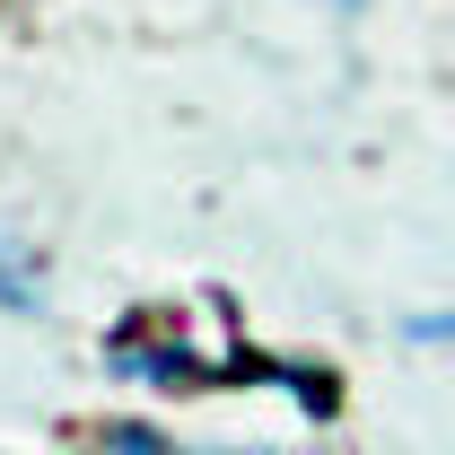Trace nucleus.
<instances>
[{"label":"nucleus","mask_w":455,"mask_h":455,"mask_svg":"<svg viewBox=\"0 0 455 455\" xmlns=\"http://www.w3.org/2000/svg\"><path fill=\"white\" fill-rule=\"evenodd\" d=\"M106 368L123 386H149V395H202V386H220V359L193 350L167 315H123V333L106 341Z\"/></svg>","instance_id":"obj_1"},{"label":"nucleus","mask_w":455,"mask_h":455,"mask_svg":"<svg viewBox=\"0 0 455 455\" xmlns=\"http://www.w3.org/2000/svg\"><path fill=\"white\" fill-rule=\"evenodd\" d=\"M281 395L324 429V420H341V368L333 359H281Z\"/></svg>","instance_id":"obj_2"},{"label":"nucleus","mask_w":455,"mask_h":455,"mask_svg":"<svg viewBox=\"0 0 455 455\" xmlns=\"http://www.w3.org/2000/svg\"><path fill=\"white\" fill-rule=\"evenodd\" d=\"M0 315L44 324V263H36L27 245H9V236H0Z\"/></svg>","instance_id":"obj_3"},{"label":"nucleus","mask_w":455,"mask_h":455,"mask_svg":"<svg viewBox=\"0 0 455 455\" xmlns=\"http://www.w3.org/2000/svg\"><path fill=\"white\" fill-rule=\"evenodd\" d=\"M88 447H97V455H193V447H175L158 420H97Z\"/></svg>","instance_id":"obj_4"},{"label":"nucleus","mask_w":455,"mask_h":455,"mask_svg":"<svg viewBox=\"0 0 455 455\" xmlns=\"http://www.w3.org/2000/svg\"><path fill=\"white\" fill-rule=\"evenodd\" d=\"M395 341H403V350H455V307H420V315H403Z\"/></svg>","instance_id":"obj_5"},{"label":"nucleus","mask_w":455,"mask_h":455,"mask_svg":"<svg viewBox=\"0 0 455 455\" xmlns=\"http://www.w3.org/2000/svg\"><path fill=\"white\" fill-rule=\"evenodd\" d=\"M315 9H333V18H359V9H368V0H315Z\"/></svg>","instance_id":"obj_6"}]
</instances>
